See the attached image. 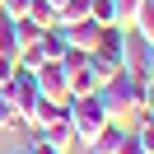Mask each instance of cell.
I'll return each mask as SVG.
<instances>
[{"instance_id":"19","label":"cell","mask_w":154,"mask_h":154,"mask_svg":"<svg viewBox=\"0 0 154 154\" xmlns=\"http://www.w3.org/2000/svg\"><path fill=\"white\" fill-rule=\"evenodd\" d=\"M28 5L33 0H0V10L10 14V19H28Z\"/></svg>"},{"instance_id":"23","label":"cell","mask_w":154,"mask_h":154,"mask_svg":"<svg viewBox=\"0 0 154 154\" xmlns=\"http://www.w3.org/2000/svg\"><path fill=\"white\" fill-rule=\"evenodd\" d=\"M145 70L154 75V42H145Z\"/></svg>"},{"instance_id":"25","label":"cell","mask_w":154,"mask_h":154,"mask_svg":"<svg viewBox=\"0 0 154 154\" xmlns=\"http://www.w3.org/2000/svg\"><path fill=\"white\" fill-rule=\"evenodd\" d=\"M23 154H28V149H23Z\"/></svg>"},{"instance_id":"9","label":"cell","mask_w":154,"mask_h":154,"mask_svg":"<svg viewBox=\"0 0 154 154\" xmlns=\"http://www.w3.org/2000/svg\"><path fill=\"white\" fill-rule=\"evenodd\" d=\"M131 33H135V38H145V42H154V0H145L140 10H135V19H131Z\"/></svg>"},{"instance_id":"21","label":"cell","mask_w":154,"mask_h":154,"mask_svg":"<svg viewBox=\"0 0 154 154\" xmlns=\"http://www.w3.org/2000/svg\"><path fill=\"white\" fill-rule=\"evenodd\" d=\"M28 154H66V149H56V145H47V140H42V135H38V140L28 145Z\"/></svg>"},{"instance_id":"8","label":"cell","mask_w":154,"mask_h":154,"mask_svg":"<svg viewBox=\"0 0 154 154\" xmlns=\"http://www.w3.org/2000/svg\"><path fill=\"white\" fill-rule=\"evenodd\" d=\"M28 19L38 23V28H61V14H56L51 0H33V5H28Z\"/></svg>"},{"instance_id":"10","label":"cell","mask_w":154,"mask_h":154,"mask_svg":"<svg viewBox=\"0 0 154 154\" xmlns=\"http://www.w3.org/2000/svg\"><path fill=\"white\" fill-rule=\"evenodd\" d=\"M42 33H47V28H38L33 19H14V42H19V51H28L33 42L42 38Z\"/></svg>"},{"instance_id":"2","label":"cell","mask_w":154,"mask_h":154,"mask_svg":"<svg viewBox=\"0 0 154 154\" xmlns=\"http://www.w3.org/2000/svg\"><path fill=\"white\" fill-rule=\"evenodd\" d=\"M66 117H70V126H75V140H79V145H89L107 122H112L94 94H70V98H66Z\"/></svg>"},{"instance_id":"5","label":"cell","mask_w":154,"mask_h":154,"mask_svg":"<svg viewBox=\"0 0 154 154\" xmlns=\"http://www.w3.org/2000/svg\"><path fill=\"white\" fill-rule=\"evenodd\" d=\"M122 140H126V122H107L103 131L84 145V154H117V149H122Z\"/></svg>"},{"instance_id":"17","label":"cell","mask_w":154,"mask_h":154,"mask_svg":"<svg viewBox=\"0 0 154 154\" xmlns=\"http://www.w3.org/2000/svg\"><path fill=\"white\" fill-rule=\"evenodd\" d=\"M14 70H19V51H0V89L14 79Z\"/></svg>"},{"instance_id":"14","label":"cell","mask_w":154,"mask_h":154,"mask_svg":"<svg viewBox=\"0 0 154 154\" xmlns=\"http://www.w3.org/2000/svg\"><path fill=\"white\" fill-rule=\"evenodd\" d=\"M117 70H122L117 61H107V56H98V51H89V75H94L98 84H103V79H112Z\"/></svg>"},{"instance_id":"1","label":"cell","mask_w":154,"mask_h":154,"mask_svg":"<svg viewBox=\"0 0 154 154\" xmlns=\"http://www.w3.org/2000/svg\"><path fill=\"white\" fill-rule=\"evenodd\" d=\"M94 98L103 103V112L112 117V122H126L131 112H140V79L122 66L112 79H103V84L94 89Z\"/></svg>"},{"instance_id":"11","label":"cell","mask_w":154,"mask_h":154,"mask_svg":"<svg viewBox=\"0 0 154 154\" xmlns=\"http://www.w3.org/2000/svg\"><path fill=\"white\" fill-rule=\"evenodd\" d=\"M14 126H23L19 122V107H14L10 89H0V131H14Z\"/></svg>"},{"instance_id":"12","label":"cell","mask_w":154,"mask_h":154,"mask_svg":"<svg viewBox=\"0 0 154 154\" xmlns=\"http://www.w3.org/2000/svg\"><path fill=\"white\" fill-rule=\"evenodd\" d=\"M89 5L94 0H61V23H79V19H89Z\"/></svg>"},{"instance_id":"3","label":"cell","mask_w":154,"mask_h":154,"mask_svg":"<svg viewBox=\"0 0 154 154\" xmlns=\"http://www.w3.org/2000/svg\"><path fill=\"white\" fill-rule=\"evenodd\" d=\"M33 75H38V94L47 98V103H66L70 98V70L61 66V61H42Z\"/></svg>"},{"instance_id":"7","label":"cell","mask_w":154,"mask_h":154,"mask_svg":"<svg viewBox=\"0 0 154 154\" xmlns=\"http://www.w3.org/2000/svg\"><path fill=\"white\" fill-rule=\"evenodd\" d=\"M94 51L122 66V61H126V28H103V38H98V47H94Z\"/></svg>"},{"instance_id":"13","label":"cell","mask_w":154,"mask_h":154,"mask_svg":"<svg viewBox=\"0 0 154 154\" xmlns=\"http://www.w3.org/2000/svg\"><path fill=\"white\" fill-rule=\"evenodd\" d=\"M89 19L103 23V28H117V5L112 0H94V5H89Z\"/></svg>"},{"instance_id":"6","label":"cell","mask_w":154,"mask_h":154,"mask_svg":"<svg viewBox=\"0 0 154 154\" xmlns=\"http://www.w3.org/2000/svg\"><path fill=\"white\" fill-rule=\"evenodd\" d=\"M38 135H42L47 145H56V149H70V145H75V126H70V117H66V112H61V117H51V122L42 126Z\"/></svg>"},{"instance_id":"22","label":"cell","mask_w":154,"mask_h":154,"mask_svg":"<svg viewBox=\"0 0 154 154\" xmlns=\"http://www.w3.org/2000/svg\"><path fill=\"white\" fill-rule=\"evenodd\" d=\"M117 154H145V149H140V140L126 131V140H122V149H117Z\"/></svg>"},{"instance_id":"20","label":"cell","mask_w":154,"mask_h":154,"mask_svg":"<svg viewBox=\"0 0 154 154\" xmlns=\"http://www.w3.org/2000/svg\"><path fill=\"white\" fill-rule=\"evenodd\" d=\"M140 112H154V75L140 79Z\"/></svg>"},{"instance_id":"24","label":"cell","mask_w":154,"mask_h":154,"mask_svg":"<svg viewBox=\"0 0 154 154\" xmlns=\"http://www.w3.org/2000/svg\"><path fill=\"white\" fill-rule=\"evenodd\" d=\"M51 5H56V10H61V0H51Z\"/></svg>"},{"instance_id":"16","label":"cell","mask_w":154,"mask_h":154,"mask_svg":"<svg viewBox=\"0 0 154 154\" xmlns=\"http://www.w3.org/2000/svg\"><path fill=\"white\" fill-rule=\"evenodd\" d=\"M112 5H117V28L131 33V19H135V10H140L145 0H112Z\"/></svg>"},{"instance_id":"15","label":"cell","mask_w":154,"mask_h":154,"mask_svg":"<svg viewBox=\"0 0 154 154\" xmlns=\"http://www.w3.org/2000/svg\"><path fill=\"white\" fill-rule=\"evenodd\" d=\"M131 135L140 140V149H145V154H154V112H145V122H140V126H131Z\"/></svg>"},{"instance_id":"18","label":"cell","mask_w":154,"mask_h":154,"mask_svg":"<svg viewBox=\"0 0 154 154\" xmlns=\"http://www.w3.org/2000/svg\"><path fill=\"white\" fill-rule=\"evenodd\" d=\"M61 66H66L70 75H75V70H84V66H89V51H79V47H66V56H61Z\"/></svg>"},{"instance_id":"4","label":"cell","mask_w":154,"mask_h":154,"mask_svg":"<svg viewBox=\"0 0 154 154\" xmlns=\"http://www.w3.org/2000/svg\"><path fill=\"white\" fill-rule=\"evenodd\" d=\"M61 38H66V47L94 51V47H98V38H103V23H94V19H79V23H61Z\"/></svg>"}]
</instances>
